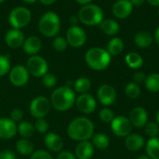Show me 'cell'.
Instances as JSON below:
<instances>
[{
	"mask_svg": "<svg viewBox=\"0 0 159 159\" xmlns=\"http://www.w3.org/2000/svg\"><path fill=\"white\" fill-rule=\"evenodd\" d=\"M68 136L76 142L89 141L94 135V124L85 116L73 119L67 128Z\"/></svg>",
	"mask_w": 159,
	"mask_h": 159,
	"instance_id": "1",
	"label": "cell"
},
{
	"mask_svg": "<svg viewBox=\"0 0 159 159\" xmlns=\"http://www.w3.org/2000/svg\"><path fill=\"white\" fill-rule=\"evenodd\" d=\"M75 91L67 86L60 87L56 89L50 95V104L51 106L60 112H65L73 107L75 103Z\"/></svg>",
	"mask_w": 159,
	"mask_h": 159,
	"instance_id": "2",
	"label": "cell"
},
{
	"mask_svg": "<svg viewBox=\"0 0 159 159\" xmlns=\"http://www.w3.org/2000/svg\"><path fill=\"white\" fill-rule=\"evenodd\" d=\"M85 61L88 66L95 71L106 69L111 62V55L106 49L101 48H92L85 55Z\"/></svg>",
	"mask_w": 159,
	"mask_h": 159,
	"instance_id": "3",
	"label": "cell"
},
{
	"mask_svg": "<svg viewBox=\"0 0 159 159\" xmlns=\"http://www.w3.org/2000/svg\"><path fill=\"white\" fill-rule=\"evenodd\" d=\"M78 20L85 25H99L103 20V11L98 5H84L78 11Z\"/></svg>",
	"mask_w": 159,
	"mask_h": 159,
	"instance_id": "4",
	"label": "cell"
},
{
	"mask_svg": "<svg viewBox=\"0 0 159 159\" xmlns=\"http://www.w3.org/2000/svg\"><path fill=\"white\" fill-rule=\"evenodd\" d=\"M38 27L43 35L47 37L55 36L58 34L61 28L60 18L55 12L48 11L41 17Z\"/></svg>",
	"mask_w": 159,
	"mask_h": 159,
	"instance_id": "5",
	"label": "cell"
},
{
	"mask_svg": "<svg viewBox=\"0 0 159 159\" xmlns=\"http://www.w3.org/2000/svg\"><path fill=\"white\" fill-rule=\"evenodd\" d=\"M32 19L31 11L24 7H17L13 8L8 15V21L15 29L25 27Z\"/></svg>",
	"mask_w": 159,
	"mask_h": 159,
	"instance_id": "6",
	"label": "cell"
},
{
	"mask_svg": "<svg viewBox=\"0 0 159 159\" xmlns=\"http://www.w3.org/2000/svg\"><path fill=\"white\" fill-rule=\"evenodd\" d=\"M26 69L29 74L35 77H43L48 70V65L47 61L38 55H34L27 60Z\"/></svg>",
	"mask_w": 159,
	"mask_h": 159,
	"instance_id": "7",
	"label": "cell"
},
{
	"mask_svg": "<svg viewBox=\"0 0 159 159\" xmlns=\"http://www.w3.org/2000/svg\"><path fill=\"white\" fill-rule=\"evenodd\" d=\"M51 104L48 99L44 96H38L32 100L29 107L30 114L36 119L44 118L50 110Z\"/></svg>",
	"mask_w": 159,
	"mask_h": 159,
	"instance_id": "8",
	"label": "cell"
},
{
	"mask_svg": "<svg viewBox=\"0 0 159 159\" xmlns=\"http://www.w3.org/2000/svg\"><path fill=\"white\" fill-rule=\"evenodd\" d=\"M111 129L113 133L117 137H128L132 130V125L126 116H116L111 122Z\"/></svg>",
	"mask_w": 159,
	"mask_h": 159,
	"instance_id": "9",
	"label": "cell"
},
{
	"mask_svg": "<svg viewBox=\"0 0 159 159\" xmlns=\"http://www.w3.org/2000/svg\"><path fill=\"white\" fill-rule=\"evenodd\" d=\"M66 40L67 43L73 48H80L86 43V32L81 27L73 25L66 32Z\"/></svg>",
	"mask_w": 159,
	"mask_h": 159,
	"instance_id": "10",
	"label": "cell"
},
{
	"mask_svg": "<svg viewBox=\"0 0 159 159\" xmlns=\"http://www.w3.org/2000/svg\"><path fill=\"white\" fill-rule=\"evenodd\" d=\"M29 72L23 65H16L12 67L8 73L10 83L15 87H23L29 80Z\"/></svg>",
	"mask_w": 159,
	"mask_h": 159,
	"instance_id": "11",
	"label": "cell"
},
{
	"mask_svg": "<svg viewBox=\"0 0 159 159\" xmlns=\"http://www.w3.org/2000/svg\"><path fill=\"white\" fill-rule=\"evenodd\" d=\"M75 105L81 113L89 115L96 110L97 102L92 95L89 93H82L76 98Z\"/></svg>",
	"mask_w": 159,
	"mask_h": 159,
	"instance_id": "12",
	"label": "cell"
},
{
	"mask_svg": "<svg viewBox=\"0 0 159 159\" xmlns=\"http://www.w3.org/2000/svg\"><path fill=\"white\" fill-rule=\"evenodd\" d=\"M98 101L104 106L112 105L116 100V89L109 84L102 85L97 91Z\"/></svg>",
	"mask_w": 159,
	"mask_h": 159,
	"instance_id": "13",
	"label": "cell"
},
{
	"mask_svg": "<svg viewBox=\"0 0 159 159\" xmlns=\"http://www.w3.org/2000/svg\"><path fill=\"white\" fill-rule=\"evenodd\" d=\"M133 10V6L130 0H117L112 8L114 16L117 19H126L128 18Z\"/></svg>",
	"mask_w": 159,
	"mask_h": 159,
	"instance_id": "14",
	"label": "cell"
},
{
	"mask_svg": "<svg viewBox=\"0 0 159 159\" xmlns=\"http://www.w3.org/2000/svg\"><path fill=\"white\" fill-rule=\"evenodd\" d=\"M17 133V125L14 121L7 117L0 118V139H12Z\"/></svg>",
	"mask_w": 159,
	"mask_h": 159,
	"instance_id": "15",
	"label": "cell"
},
{
	"mask_svg": "<svg viewBox=\"0 0 159 159\" xmlns=\"http://www.w3.org/2000/svg\"><path fill=\"white\" fill-rule=\"evenodd\" d=\"M129 119L132 126L136 128H143L147 124L148 114L143 107H135L130 111Z\"/></svg>",
	"mask_w": 159,
	"mask_h": 159,
	"instance_id": "16",
	"label": "cell"
},
{
	"mask_svg": "<svg viewBox=\"0 0 159 159\" xmlns=\"http://www.w3.org/2000/svg\"><path fill=\"white\" fill-rule=\"evenodd\" d=\"M24 34L20 29H11L7 32L5 35L6 44L11 48H17L23 45L24 42Z\"/></svg>",
	"mask_w": 159,
	"mask_h": 159,
	"instance_id": "17",
	"label": "cell"
},
{
	"mask_svg": "<svg viewBox=\"0 0 159 159\" xmlns=\"http://www.w3.org/2000/svg\"><path fill=\"white\" fill-rule=\"evenodd\" d=\"M47 148L51 152H61L63 147V141L60 135L54 132L48 133L44 138Z\"/></svg>",
	"mask_w": 159,
	"mask_h": 159,
	"instance_id": "18",
	"label": "cell"
},
{
	"mask_svg": "<svg viewBox=\"0 0 159 159\" xmlns=\"http://www.w3.org/2000/svg\"><path fill=\"white\" fill-rule=\"evenodd\" d=\"M94 154V146L89 141L79 142L75 147V155L77 159H90Z\"/></svg>",
	"mask_w": 159,
	"mask_h": 159,
	"instance_id": "19",
	"label": "cell"
},
{
	"mask_svg": "<svg viewBox=\"0 0 159 159\" xmlns=\"http://www.w3.org/2000/svg\"><path fill=\"white\" fill-rule=\"evenodd\" d=\"M145 144L144 138L140 134H129L126 137L125 145L128 150L131 152H136L141 150Z\"/></svg>",
	"mask_w": 159,
	"mask_h": 159,
	"instance_id": "20",
	"label": "cell"
},
{
	"mask_svg": "<svg viewBox=\"0 0 159 159\" xmlns=\"http://www.w3.org/2000/svg\"><path fill=\"white\" fill-rule=\"evenodd\" d=\"M23 50L29 55H35L39 52L41 48V40L37 36H30L26 38L23 42Z\"/></svg>",
	"mask_w": 159,
	"mask_h": 159,
	"instance_id": "21",
	"label": "cell"
},
{
	"mask_svg": "<svg viewBox=\"0 0 159 159\" xmlns=\"http://www.w3.org/2000/svg\"><path fill=\"white\" fill-rule=\"evenodd\" d=\"M99 25H100L101 30L105 34L110 35V36H114V35L117 34L120 30V26H119L118 22L112 19L103 20Z\"/></svg>",
	"mask_w": 159,
	"mask_h": 159,
	"instance_id": "22",
	"label": "cell"
},
{
	"mask_svg": "<svg viewBox=\"0 0 159 159\" xmlns=\"http://www.w3.org/2000/svg\"><path fill=\"white\" fill-rule=\"evenodd\" d=\"M134 42H135L136 46L141 48H148L153 43V35L149 32H146V31L138 32L135 34Z\"/></svg>",
	"mask_w": 159,
	"mask_h": 159,
	"instance_id": "23",
	"label": "cell"
},
{
	"mask_svg": "<svg viewBox=\"0 0 159 159\" xmlns=\"http://www.w3.org/2000/svg\"><path fill=\"white\" fill-rule=\"evenodd\" d=\"M16 150L20 155L31 156L34 152V147L33 143L29 139L21 138L16 143Z\"/></svg>",
	"mask_w": 159,
	"mask_h": 159,
	"instance_id": "24",
	"label": "cell"
},
{
	"mask_svg": "<svg viewBox=\"0 0 159 159\" xmlns=\"http://www.w3.org/2000/svg\"><path fill=\"white\" fill-rule=\"evenodd\" d=\"M145 151L151 159H159V138H150L145 144Z\"/></svg>",
	"mask_w": 159,
	"mask_h": 159,
	"instance_id": "25",
	"label": "cell"
},
{
	"mask_svg": "<svg viewBox=\"0 0 159 159\" xmlns=\"http://www.w3.org/2000/svg\"><path fill=\"white\" fill-rule=\"evenodd\" d=\"M124 49V42L119 37L112 38L108 45H107V51L111 56H117L119 55Z\"/></svg>",
	"mask_w": 159,
	"mask_h": 159,
	"instance_id": "26",
	"label": "cell"
},
{
	"mask_svg": "<svg viewBox=\"0 0 159 159\" xmlns=\"http://www.w3.org/2000/svg\"><path fill=\"white\" fill-rule=\"evenodd\" d=\"M125 61H126L127 65L129 68H132V69H139L143 64V57L140 54L136 53V52L128 53L126 55V57H125Z\"/></svg>",
	"mask_w": 159,
	"mask_h": 159,
	"instance_id": "27",
	"label": "cell"
},
{
	"mask_svg": "<svg viewBox=\"0 0 159 159\" xmlns=\"http://www.w3.org/2000/svg\"><path fill=\"white\" fill-rule=\"evenodd\" d=\"M92 144L99 150H104L109 146L110 140L104 133H96L92 136Z\"/></svg>",
	"mask_w": 159,
	"mask_h": 159,
	"instance_id": "28",
	"label": "cell"
},
{
	"mask_svg": "<svg viewBox=\"0 0 159 159\" xmlns=\"http://www.w3.org/2000/svg\"><path fill=\"white\" fill-rule=\"evenodd\" d=\"M17 132L21 136V138L29 139L33 136L34 132V125H32L28 121H20L17 126Z\"/></svg>",
	"mask_w": 159,
	"mask_h": 159,
	"instance_id": "29",
	"label": "cell"
},
{
	"mask_svg": "<svg viewBox=\"0 0 159 159\" xmlns=\"http://www.w3.org/2000/svg\"><path fill=\"white\" fill-rule=\"evenodd\" d=\"M74 88H75V90L80 94L87 93L91 88V81L88 77H85V76L79 77L75 80L74 84Z\"/></svg>",
	"mask_w": 159,
	"mask_h": 159,
	"instance_id": "30",
	"label": "cell"
},
{
	"mask_svg": "<svg viewBox=\"0 0 159 159\" xmlns=\"http://www.w3.org/2000/svg\"><path fill=\"white\" fill-rule=\"evenodd\" d=\"M145 88L151 92L159 91V74H152L148 75L144 81Z\"/></svg>",
	"mask_w": 159,
	"mask_h": 159,
	"instance_id": "31",
	"label": "cell"
},
{
	"mask_svg": "<svg viewBox=\"0 0 159 159\" xmlns=\"http://www.w3.org/2000/svg\"><path fill=\"white\" fill-rule=\"evenodd\" d=\"M126 95L130 99H136L141 95V89L135 82H130L126 86L125 89Z\"/></svg>",
	"mask_w": 159,
	"mask_h": 159,
	"instance_id": "32",
	"label": "cell"
},
{
	"mask_svg": "<svg viewBox=\"0 0 159 159\" xmlns=\"http://www.w3.org/2000/svg\"><path fill=\"white\" fill-rule=\"evenodd\" d=\"M145 134L150 138H157L159 135V125L156 122H147L144 126Z\"/></svg>",
	"mask_w": 159,
	"mask_h": 159,
	"instance_id": "33",
	"label": "cell"
},
{
	"mask_svg": "<svg viewBox=\"0 0 159 159\" xmlns=\"http://www.w3.org/2000/svg\"><path fill=\"white\" fill-rule=\"evenodd\" d=\"M10 71V61L7 56L0 55V76L6 75Z\"/></svg>",
	"mask_w": 159,
	"mask_h": 159,
	"instance_id": "34",
	"label": "cell"
},
{
	"mask_svg": "<svg viewBox=\"0 0 159 159\" xmlns=\"http://www.w3.org/2000/svg\"><path fill=\"white\" fill-rule=\"evenodd\" d=\"M34 130H36L38 133L43 134L48 130L49 125L45 118H39V119H36V121L34 122Z\"/></svg>",
	"mask_w": 159,
	"mask_h": 159,
	"instance_id": "35",
	"label": "cell"
},
{
	"mask_svg": "<svg viewBox=\"0 0 159 159\" xmlns=\"http://www.w3.org/2000/svg\"><path fill=\"white\" fill-rule=\"evenodd\" d=\"M99 116L101 118V120L104 123H111L113 121V119L115 118V116H114V113L111 109L105 107V108H102L100 113H99Z\"/></svg>",
	"mask_w": 159,
	"mask_h": 159,
	"instance_id": "36",
	"label": "cell"
},
{
	"mask_svg": "<svg viewBox=\"0 0 159 159\" xmlns=\"http://www.w3.org/2000/svg\"><path fill=\"white\" fill-rule=\"evenodd\" d=\"M67 40L66 38L62 37V36H57L55 37L54 41H53V48L55 50L59 51V52H62L66 49L67 48Z\"/></svg>",
	"mask_w": 159,
	"mask_h": 159,
	"instance_id": "37",
	"label": "cell"
},
{
	"mask_svg": "<svg viewBox=\"0 0 159 159\" xmlns=\"http://www.w3.org/2000/svg\"><path fill=\"white\" fill-rule=\"evenodd\" d=\"M42 83L45 87L50 89L56 86L57 84V78L54 75L52 74H46L43 77H42Z\"/></svg>",
	"mask_w": 159,
	"mask_h": 159,
	"instance_id": "38",
	"label": "cell"
},
{
	"mask_svg": "<svg viewBox=\"0 0 159 159\" xmlns=\"http://www.w3.org/2000/svg\"><path fill=\"white\" fill-rule=\"evenodd\" d=\"M30 159H54L52 155L46 150H36L31 155Z\"/></svg>",
	"mask_w": 159,
	"mask_h": 159,
	"instance_id": "39",
	"label": "cell"
},
{
	"mask_svg": "<svg viewBox=\"0 0 159 159\" xmlns=\"http://www.w3.org/2000/svg\"><path fill=\"white\" fill-rule=\"evenodd\" d=\"M12 121L16 122H20L23 118V112L22 110L19 109V108H15L11 111L10 113V117H9Z\"/></svg>",
	"mask_w": 159,
	"mask_h": 159,
	"instance_id": "40",
	"label": "cell"
},
{
	"mask_svg": "<svg viewBox=\"0 0 159 159\" xmlns=\"http://www.w3.org/2000/svg\"><path fill=\"white\" fill-rule=\"evenodd\" d=\"M56 159H77L75 155L69 152V151H62L61 152L58 156Z\"/></svg>",
	"mask_w": 159,
	"mask_h": 159,
	"instance_id": "41",
	"label": "cell"
},
{
	"mask_svg": "<svg viewBox=\"0 0 159 159\" xmlns=\"http://www.w3.org/2000/svg\"><path fill=\"white\" fill-rule=\"evenodd\" d=\"M0 159H16V156L10 150H3L0 152Z\"/></svg>",
	"mask_w": 159,
	"mask_h": 159,
	"instance_id": "42",
	"label": "cell"
},
{
	"mask_svg": "<svg viewBox=\"0 0 159 159\" xmlns=\"http://www.w3.org/2000/svg\"><path fill=\"white\" fill-rule=\"evenodd\" d=\"M146 75L142 73V72H138L134 75V82L136 84H141V83H143L146 79Z\"/></svg>",
	"mask_w": 159,
	"mask_h": 159,
	"instance_id": "43",
	"label": "cell"
},
{
	"mask_svg": "<svg viewBox=\"0 0 159 159\" xmlns=\"http://www.w3.org/2000/svg\"><path fill=\"white\" fill-rule=\"evenodd\" d=\"M130 2H131V4H132V6L134 7H140V6H142V5H143L144 4V2H145V0H130Z\"/></svg>",
	"mask_w": 159,
	"mask_h": 159,
	"instance_id": "44",
	"label": "cell"
},
{
	"mask_svg": "<svg viewBox=\"0 0 159 159\" xmlns=\"http://www.w3.org/2000/svg\"><path fill=\"white\" fill-rule=\"evenodd\" d=\"M149 5L153 7H159V0H146Z\"/></svg>",
	"mask_w": 159,
	"mask_h": 159,
	"instance_id": "45",
	"label": "cell"
},
{
	"mask_svg": "<svg viewBox=\"0 0 159 159\" xmlns=\"http://www.w3.org/2000/svg\"><path fill=\"white\" fill-rule=\"evenodd\" d=\"M154 37H155L156 42L157 43V45L159 46V26L157 28V30H156V32H155V35H154Z\"/></svg>",
	"mask_w": 159,
	"mask_h": 159,
	"instance_id": "46",
	"label": "cell"
},
{
	"mask_svg": "<svg viewBox=\"0 0 159 159\" xmlns=\"http://www.w3.org/2000/svg\"><path fill=\"white\" fill-rule=\"evenodd\" d=\"M78 4H80V5H88V4H90V2L92 1V0H75Z\"/></svg>",
	"mask_w": 159,
	"mask_h": 159,
	"instance_id": "47",
	"label": "cell"
},
{
	"mask_svg": "<svg viewBox=\"0 0 159 159\" xmlns=\"http://www.w3.org/2000/svg\"><path fill=\"white\" fill-rule=\"evenodd\" d=\"M42 4H44V5H51V4H53L56 0H39Z\"/></svg>",
	"mask_w": 159,
	"mask_h": 159,
	"instance_id": "48",
	"label": "cell"
},
{
	"mask_svg": "<svg viewBox=\"0 0 159 159\" xmlns=\"http://www.w3.org/2000/svg\"><path fill=\"white\" fill-rule=\"evenodd\" d=\"M70 20H71V24H72V26H73V25H76V23H77V21H78L79 20H78V17H77V18H76V17H72Z\"/></svg>",
	"mask_w": 159,
	"mask_h": 159,
	"instance_id": "49",
	"label": "cell"
},
{
	"mask_svg": "<svg viewBox=\"0 0 159 159\" xmlns=\"http://www.w3.org/2000/svg\"><path fill=\"white\" fill-rule=\"evenodd\" d=\"M136 159H151L147 155H142V156H139Z\"/></svg>",
	"mask_w": 159,
	"mask_h": 159,
	"instance_id": "50",
	"label": "cell"
},
{
	"mask_svg": "<svg viewBox=\"0 0 159 159\" xmlns=\"http://www.w3.org/2000/svg\"><path fill=\"white\" fill-rule=\"evenodd\" d=\"M24 3H26V4H33V3H34L36 0H22Z\"/></svg>",
	"mask_w": 159,
	"mask_h": 159,
	"instance_id": "51",
	"label": "cell"
},
{
	"mask_svg": "<svg viewBox=\"0 0 159 159\" xmlns=\"http://www.w3.org/2000/svg\"><path fill=\"white\" fill-rule=\"evenodd\" d=\"M156 120H157V123L159 125V110L157 113V116H156Z\"/></svg>",
	"mask_w": 159,
	"mask_h": 159,
	"instance_id": "52",
	"label": "cell"
},
{
	"mask_svg": "<svg viewBox=\"0 0 159 159\" xmlns=\"http://www.w3.org/2000/svg\"><path fill=\"white\" fill-rule=\"evenodd\" d=\"M4 1H5V0H0V4H1V3H3Z\"/></svg>",
	"mask_w": 159,
	"mask_h": 159,
	"instance_id": "53",
	"label": "cell"
},
{
	"mask_svg": "<svg viewBox=\"0 0 159 159\" xmlns=\"http://www.w3.org/2000/svg\"><path fill=\"white\" fill-rule=\"evenodd\" d=\"M158 16H159V9H158Z\"/></svg>",
	"mask_w": 159,
	"mask_h": 159,
	"instance_id": "54",
	"label": "cell"
}]
</instances>
